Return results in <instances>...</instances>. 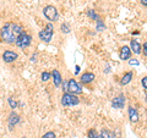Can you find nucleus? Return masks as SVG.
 Wrapping results in <instances>:
<instances>
[{
    "label": "nucleus",
    "instance_id": "obj_5",
    "mask_svg": "<svg viewBox=\"0 0 147 138\" xmlns=\"http://www.w3.org/2000/svg\"><path fill=\"white\" fill-rule=\"evenodd\" d=\"M43 13H44V16L47 17L49 21H57L58 17H59L57 9H55L54 6H52V5L45 6V7L43 9Z\"/></svg>",
    "mask_w": 147,
    "mask_h": 138
},
{
    "label": "nucleus",
    "instance_id": "obj_16",
    "mask_svg": "<svg viewBox=\"0 0 147 138\" xmlns=\"http://www.w3.org/2000/svg\"><path fill=\"white\" fill-rule=\"evenodd\" d=\"M100 138H114V133L113 132H110L109 130H102L100 131Z\"/></svg>",
    "mask_w": 147,
    "mask_h": 138
},
{
    "label": "nucleus",
    "instance_id": "obj_27",
    "mask_svg": "<svg viewBox=\"0 0 147 138\" xmlns=\"http://www.w3.org/2000/svg\"><path fill=\"white\" fill-rule=\"evenodd\" d=\"M79 72H80V66H79V65H76V67H75V73L77 75Z\"/></svg>",
    "mask_w": 147,
    "mask_h": 138
},
{
    "label": "nucleus",
    "instance_id": "obj_18",
    "mask_svg": "<svg viewBox=\"0 0 147 138\" xmlns=\"http://www.w3.org/2000/svg\"><path fill=\"white\" fill-rule=\"evenodd\" d=\"M87 136H88V138H100V136L96 132V130H90L87 132Z\"/></svg>",
    "mask_w": 147,
    "mask_h": 138
},
{
    "label": "nucleus",
    "instance_id": "obj_23",
    "mask_svg": "<svg viewBox=\"0 0 147 138\" xmlns=\"http://www.w3.org/2000/svg\"><path fill=\"white\" fill-rule=\"evenodd\" d=\"M42 138H57V137H55V135L53 132H47Z\"/></svg>",
    "mask_w": 147,
    "mask_h": 138
},
{
    "label": "nucleus",
    "instance_id": "obj_3",
    "mask_svg": "<svg viewBox=\"0 0 147 138\" xmlns=\"http://www.w3.org/2000/svg\"><path fill=\"white\" fill-rule=\"evenodd\" d=\"M79 103H80V99L75 94L65 93L61 96V104L64 107H72V105H77Z\"/></svg>",
    "mask_w": 147,
    "mask_h": 138
},
{
    "label": "nucleus",
    "instance_id": "obj_20",
    "mask_svg": "<svg viewBox=\"0 0 147 138\" xmlns=\"http://www.w3.org/2000/svg\"><path fill=\"white\" fill-rule=\"evenodd\" d=\"M104 28H105V26H104V23L100 21V18H99V20L97 21V31H103Z\"/></svg>",
    "mask_w": 147,
    "mask_h": 138
},
{
    "label": "nucleus",
    "instance_id": "obj_17",
    "mask_svg": "<svg viewBox=\"0 0 147 138\" xmlns=\"http://www.w3.org/2000/svg\"><path fill=\"white\" fill-rule=\"evenodd\" d=\"M87 16H88L90 18H92V20H96V21L99 20V16L93 10H88V11H87Z\"/></svg>",
    "mask_w": 147,
    "mask_h": 138
},
{
    "label": "nucleus",
    "instance_id": "obj_4",
    "mask_svg": "<svg viewBox=\"0 0 147 138\" xmlns=\"http://www.w3.org/2000/svg\"><path fill=\"white\" fill-rule=\"evenodd\" d=\"M31 42H32V37L30 34H27V33H22L17 37V39H16V45L18 48H21V49H25L27 47H30L31 45Z\"/></svg>",
    "mask_w": 147,
    "mask_h": 138
},
{
    "label": "nucleus",
    "instance_id": "obj_19",
    "mask_svg": "<svg viewBox=\"0 0 147 138\" xmlns=\"http://www.w3.org/2000/svg\"><path fill=\"white\" fill-rule=\"evenodd\" d=\"M50 76H52V75H50L49 72H43V73H42V81H43V82L49 81V80H50Z\"/></svg>",
    "mask_w": 147,
    "mask_h": 138
},
{
    "label": "nucleus",
    "instance_id": "obj_8",
    "mask_svg": "<svg viewBox=\"0 0 147 138\" xmlns=\"http://www.w3.org/2000/svg\"><path fill=\"white\" fill-rule=\"evenodd\" d=\"M3 59H4V61L7 64L13 62L17 59V54L15 52H11V50H6V52L3 54Z\"/></svg>",
    "mask_w": 147,
    "mask_h": 138
},
{
    "label": "nucleus",
    "instance_id": "obj_22",
    "mask_svg": "<svg viewBox=\"0 0 147 138\" xmlns=\"http://www.w3.org/2000/svg\"><path fill=\"white\" fill-rule=\"evenodd\" d=\"M9 103H10V107L12 108V109H16V107H17V103L13 100V98H9Z\"/></svg>",
    "mask_w": 147,
    "mask_h": 138
},
{
    "label": "nucleus",
    "instance_id": "obj_24",
    "mask_svg": "<svg viewBox=\"0 0 147 138\" xmlns=\"http://www.w3.org/2000/svg\"><path fill=\"white\" fill-rule=\"evenodd\" d=\"M142 86H144V88L147 90V77H144V78H142Z\"/></svg>",
    "mask_w": 147,
    "mask_h": 138
},
{
    "label": "nucleus",
    "instance_id": "obj_26",
    "mask_svg": "<svg viewBox=\"0 0 147 138\" xmlns=\"http://www.w3.org/2000/svg\"><path fill=\"white\" fill-rule=\"evenodd\" d=\"M144 53H145V55L147 56V43L144 44Z\"/></svg>",
    "mask_w": 147,
    "mask_h": 138
},
{
    "label": "nucleus",
    "instance_id": "obj_21",
    "mask_svg": "<svg viewBox=\"0 0 147 138\" xmlns=\"http://www.w3.org/2000/svg\"><path fill=\"white\" fill-rule=\"evenodd\" d=\"M61 32H64V33H69V32H70V27H69L66 23L61 25Z\"/></svg>",
    "mask_w": 147,
    "mask_h": 138
},
{
    "label": "nucleus",
    "instance_id": "obj_2",
    "mask_svg": "<svg viewBox=\"0 0 147 138\" xmlns=\"http://www.w3.org/2000/svg\"><path fill=\"white\" fill-rule=\"evenodd\" d=\"M53 29H54V27L52 23H48L47 26H45V28L43 31H40L39 32V39L40 40H43V42L45 43H49L50 40H52V37H53Z\"/></svg>",
    "mask_w": 147,
    "mask_h": 138
},
{
    "label": "nucleus",
    "instance_id": "obj_13",
    "mask_svg": "<svg viewBox=\"0 0 147 138\" xmlns=\"http://www.w3.org/2000/svg\"><path fill=\"white\" fill-rule=\"evenodd\" d=\"M130 47H131V50L135 54H140L141 53V45H140V43L137 42V40L132 39L131 42H130Z\"/></svg>",
    "mask_w": 147,
    "mask_h": 138
},
{
    "label": "nucleus",
    "instance_id": "obj_11",
    "mask_svg": "<svg viewBox=\"0 0 147 138\" xmlns=\"http://www.w3.org/2000/svg\"><path fill=\"white\" fill-rule=\"evenodd\" d=\"M131 55V50L127 45H124V47L120 49V59L121 60H127Z\"/></svg>",
    "mask_w": 147,
    "mask_h": 138
},
{
    "label": "nucleus",
    "instance_id": "obj_14",
    "mask_svg": "<svg viewBox=\"0 0 147 138\" xmlns=\"http://www.w3.org/2000/svg\"><path fill=\"white\" fill-rule=\"evenodd\" d=\"M132 76H134V73H132L131 71H130V72H126L125 75L123 76L121 81H120V83H121L123 86H125V84H127V83H130V81L132 80Z\"/></svg>",
    "mask_w": 147,
    "mask_h": 138
},
{
    "label": "nucleus",
    "instance_id": "obj_25",
    "mask_svg": "<svg viewBox=\"0 0 147 138\" xmlns=\"http://www.w3.org/2000/svg\"><path fill=\"white\" fill-rule=\"evenodd\" d=\"M129 64H130V65H139V61L135 60V59H132V60L129 61Z\"/></svg>",
    "mask_w": 147,
    "mask_h": 138
},
{
    "label": "nucleus",
    "instance_id": "obj_10",
    "mask_svg": "<svg viewBox=\"0 0 147 138\" xmlns=\"http://www.w3.org/2000/svg\"><path fill=\"white\" fill-rule=\"evenodd\" d=\"M80 80H81V82L84 84H88L94 80V75L92 72H86V73H84V75L81 76Z\"/></svg>",
    "mask_w": 147,
    "mask_h": 138
},
{
    "label": "nucleus",
    "instance_id": "obj_12",
    "mask_svg": "<svg viewBox=\"0 0 147 138\" xmlns=\"http://www.w3.org/2000/svg\"><path fill=\"white\" fill-rule=\"evenodd\" d=\"M129 119H130V121L134 122V123L139 121V115H137V111H136V109H134L132 107L129 108Z\"/></svg>",
    "mask_w": 147,
    "mask_h": 138
},
{
    "label": "nucleus",
    "instance_id": "obj_28",
    "mask_svg": "<svg viewBox=\"0 0 147 138\" xmlns=\"http://www.w3.org/2000/svg\"><path fill=\"white\" fill-rule=\"evenodd\" d=\"M141 3H142V5L147 6V0H141Z\"/></svg>",
    "mask_w": 147,
    "mask_h": 138
},
{
    "label": "nucleus",
    "instance_id": "obj_15",
    "mask_svg": "<svg viewBox=\"0 0 147 138\" xmlns=\"http://www.w3.org/2000/svg\"><path fill=\"white\" fill-rule=\"evenodd\" d=\"M18 122H20V116L15 113H11L10 116H9V123H10V126L16 125V123H18Z\"/></svg>",
    "mask_w": 147,
    "mask_h": 138
},
{
    "label": "nucleus",
    "instance_id": "obj_7",
    "mask_svg": "<svg viewBox=\"0 0 147 138\" xmlns=\"http://www.w3.org/2000/svg\"><path fill=\"white\" fill-rule=\"evenodd\" d=\"M124 104H125V96H124V94H119L118 96H115V98L113 99L112 107L114 109H123Z\"/></svg>",
    "mask_w": 147,
    "mask_h": 138
},
{
    "label": "nucleus",
    "instance_id": "obj_6",
    "mask_svg": "<svg viewBox=\"0 0 147 138\" xmlns=\"http://www.w3.org/2000/svg\"><path fill=\"white\" fill-rule=\"evenodd\" d=\"M67 90L70 92L71 94H80L82 93V88H81V86L77 83V82L74 80V78H71V80H69L67 82Z\"/></svg>",
    "mask_w": 147,
    "mask_h": 138
},
{
    "label": "nucleus",
    "instance_id": "obj_9",
    "mask_svg": "<svg viewBox=\"0 0 147 138\" xmlns=\"http://www.w3.org/2000/svg\"><path fill=\"white\" fill-rule=\"evenodd\" d=\"M52 77H53V82H54V86H55V87H59V86L61 84L63 78H61L60 72H59L58 70H53V72H52Z\"/></svg>",
    "mask_w": 147,
    "mask_h": 138
},
{
    "label": "nucleus",
    "instance_id": "obj_1",
    "mask_svg": "<svg viewBox=\"0 0 147 138\" xmlns=\"http://www.w3.org/2000/svg\"><path fill=\"white\" fill-rule=\"evenodd\" d=\"M24 33V27L17 25V23H11L9 22L0 31V38L4 43L6 44H13L16 43L17 37Z\"/></svg>",
    "mask_w": 147,
    "mask_h": 138
}]
</instances>
